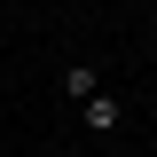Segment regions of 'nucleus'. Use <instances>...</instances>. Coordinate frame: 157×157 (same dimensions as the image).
<instances>
[{"instance_id": "obj_2", "label": "nucleus", "mask_w": 157, "mask_h": 157, "mask_svg": "<svg viewBox=\"0 0 157 157\" xmlns=\"http://www.w3.org/2000/svg\"><path fill=\"white\" fill-rule=\"evenodd\" d=\"M94 94H102V71L94 63H71V71H63V102L78 110V102H94Z\"/></svg>"}, {"instance_id": "obj_3", "label": "nucleus", "mask_w": 157, "mask_h": 157, "mask_svg": "<svg viewBox=\"0 0 157 157\" xmlns=\"http://www.w3.org/2000/svg\"><path fill=\"white\" fill-rule=\"evenodd\" d=\"M149 8H157V0H149Z\"/></svg>"}, {"instance_id": "obj_1", "label": "nucleus", "mask_w": 157, "mask_h": 157, "mask_svg": "<svg viewBox=\"0 0 157 157\" xmlns=\"http://www.w3.org/2000/svg\"><path fill=\"white\" fill-rule=\"evenodd\" d=\"M78 118H86V126H94V134H118V126H126V102H118L110 86H102L94 102H78Z\"/></svg>"}]
</instances>
